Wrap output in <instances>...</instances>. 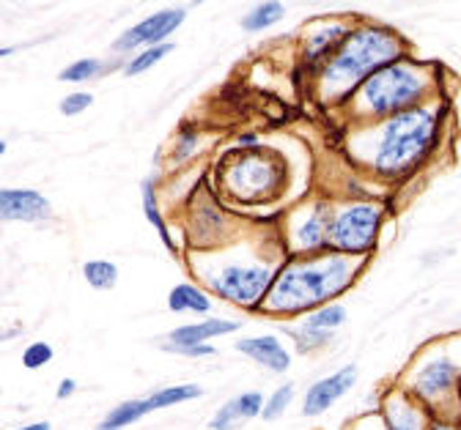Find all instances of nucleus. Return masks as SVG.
I'll return each mask as SVG.
<instances>
[{
  "label": "nucleus",
  "instance_id": "obj_1",
  "mask_svg": "<svg viewBox=\"0 0 461 430\" xmlns=\"http://www.w3.org/2000/svg\"><path fill=\"white\" fill-rule=\"evenodd\" d=\"M407 58V44L390 28H355L319 72L324 102H346L376 72Z\"/></svg>",
  "mask_w": 461,
  "mask_h": 430
},
{
  "label": "nucleus",
  "instance_id": "obj_2",
  "mask_svg": "<svg viewBox=\"0 0 461 430\" xmlns=\"http://www.w3.org/2000/svg\"><path fill=\"white\" fill-rule=\"evenodd\" d=\"M445 112V102L434 99L382 121L371 167L384 178H403L418 170L439 143Z\"/></svg>",
  "mask_w": 461,
  "mask_h": 430
},
{
  "label": "nucleus",
  "instance_id": "obj_3",
  "mask_svg": "<svg viewBox=\"0 0 461 430\" xmlns=\"http://www.w3.org/2000/svg\"><path fill=\"white\" fill-rule=\"evenodd\" d=\"M355 277V264L349 255L330 253L316 258H300L288 264L272 282L264 307L269 313H303L319 310L338 291H343Z\"/></svg>",
  "mask_w": 461,
  "mask_h": 430
},
{
  "label": "nucleus",
  "instance_id": "obj_4",
  "mask_svg": "<svg viewBox=\"0 0 461 430\" xmlns=\"http://www.w3.org/2000/svg\"><path fill=\"white\" fill-rule=\"evenodd\" d=\"M439 75L434 67L403 58L398 64L376 72L355 91V115L360 121H387L426 102L439 99Z\"/></svg>",
  "mask_w": 461,
  "mask_h": 430
},
{
  "label": "nucleus",
  "instance_id": "obj_5",
  "mask_svg": "<svg viewBox=\"0 0 461 430\" xmlns=\"http://www.w3.org/2000/svg\"><path fill=\"white\" fill-rule=\"evenodd\" d=\"M283 178H285V170L280 162L253 154V157L237 159L225 170V187L237 201L256 203V201H269L283 184Z\"/></svg>",
  "mask_w": 461,
  "mask_h": 430
},
{
  "label": "nucleus",
  "instance_id": "obj_6",
  "mask_svg": "<svg viewBox=\"0 0 461 430\" xmlns=\"http://www.w3.org/2000/svg\"><path fill=\"white\" fill-rule=\"evenodd\" d=\"M461 381V367L450 356H431L426 359L412 381H410V395L420 400L434 417H447V400L456 403V390Z\"/></svg>",
  "mask_w": 461,
  "mask_h": 430
},
{
  "label": "nucleus",
  "instance_id": "obj_7",
  "mask_svg": "<svg viewBox=\"0 0 461 430\" xmlns=\"http://www.w3.org/2000/svg\"><path fill=\"white\" fill-rule=\"evenodd\" d=\"M382 222V209L374 203H355L343 209L332 222L330 247L340 255H360L371 253Z\"/></svg>",
  "mask_w": 461,
  "mask_h": 430
},
{
  "label": "nucleus",
  "instance_id": "obj_8",
  "mask_svg": "<svg viewBox=\"0 0 461 430\" xmlns=\"http://www.w3.org/2000/svg\"><path fill=\"white\" fill-rule=\"evenodd\" d=\"M209 282L228 301H234L240 307H258L275 282V272L264 264H258V266H225L217 274H212Z\"/></svg>",
  "mask_w": 461,
  "mask_h": 430
},
{
  "label": "nucleus",
  "instance_id": "obj_9",
  "mask_svg": "<svg viewBox=\"0 0 461 430\" xmlns=\"http://www.w3.org/2000/svg\"><path fill=\"white\" fill-rule=\"evenodd\" d=\"M195 398H201V387H195V384L165 387V390L151 392V395H146V398L119 403L113 411H107V417L96 425V430H122V427H127V425L143 419V417L151 414V411L179 406V403H187V400H195Z\"/></svg>",
  "mask_w": 461,
  "mask_h": 430
},
{
  "label": "nucleus",
  "instance_id": "obj_10",
  "mask_svg": "<svg viewBox=\"0 0 461 430\" xmlns=\"http://www.w3.org/2000/svg\"><path fill=\"white\" fill-rule=\"evenodd\" d=\"M187 12L185 9H162L157 14H151L149 20L138 22L135 28H130L122 39H115V49H135L140 44H165L162 39H167L173 31H176L182 22H185Z\"/></svg>",
  "mask_w": 461,
  "mask_h": 430
},
{
  "label": "nucleus",
  "instance_id": "obj_11",
  "mask_svg": "<svg viewBox=\"0 0 461 430\" xmlns=\"http://www.w3.org/2000/svg\"><path fill=\"white\" fill-rule=\"evenodd\" d=\"M434 414L410 392H390L382 406L384 430H429Z\"/></svg>",
  "mask_w": 461,
  "mask_h": 430
},
{
  "label": "nucleus",
  "instance_id": "obj_12",
  "mask_svg": "<svg viewBox=\"0 0 461 430\" xmlns=\"http://www.w3.org/2000/svg\"><path fill=\"white\" fill-rule=\"evenodd\" d=\"M357 381V371L355 367H343V371L316 381L308 387L305 400H303V414L305 417H321L324 411H330L346 392H349Z\"/></svg>",
  "mask_w": 461,
  "mask_h": 430
},
{
  "label": "nucleus",
  "instance_id": "obj_13",
  "mask_svg": "<svg viewBox=\"0 0 461 430\" xmlns=\"http://www.w3.org/2000/svg\"><path fill=\"white\" fill-rule=\"evenodd\" d=\"M332 222H335L332 209L327 203H316L311 209V214L294 230V241H297L300 253H319V250L330 247Z\"/></svg>",
  "mask_w": 461,
  "mask_h": 430
},
{
  "label": "nucleus",
  "instance_id": "obj_14",
  "mask_svg": "<svg viewBox=\"0 0 461 430\" xmlns=\"http://www.w3.org/2000/svg\"><path fill=\"white\" fill-rule=\"evenodd\" d=\"M0 214L6 222H36L50 217V203L33 190H4L0 195Z\"/></svg>",
  "mask_w": 461,
  "mask_h": 430
},
{
  "label": "nucleus",
  "instance_id": "obj_15",
  "mask_svg": "<svg viewBox=\"0 0 461 430\" xmlns=\"http://www.w3.org/2000/svg\"><path fill=\"white\" fill-rule=\"evenodd\" d=\"M264 403H267V400H264L261 392H242V395L230 398L228 403H222V406L214 411L209 427H212V430H234V427H240L242 422H248V419H253V417H261Z\"/></svg>",
  "mask_w": 461,
  "mask_h": 430
},
{
  "label": "nucleus",
  "instance_id": "obj_16",
  "mask_svg": "<svg viewBox=\"0 0 461 430\" xmlns=\"http://www.w3.org/2000/svg\"><path fill=\"white\" fill-rule=\"evenodd\" d=\"M240 324L237 321H225V318H206L201 324H187V327H179L167 335V343L165 348L173 351V348H193V345H206V340L212 337H220V335H228V332H237Z\"/></svg>",
  "mask_w": 461,
  "mask_h": 430
},
{
  "label": "nucleus",
  "instance_id": "obj_17",
  "mask_svg": "<svg viewBox=\"0 0 461 430\" xmlns=\"http://www.w3.org/2000/svg\"><path fill=\"white\" fill-rule=\"evenodd\" d=\"M237 348L242 354H248L250 359H256L261 367H267V371H272V373H285L288 364H292V356H288V351L272 335H264V337H242L237 343Z\"/></svg>",
  "mask_w": 461,
  "mask_h": 430
},
{
  "label": "nucleus",
  "instance_id": "obj_18",
  "mask_svg": "<svg viewBox=\"0 0 461 430\" xmlns=\"http://www.w3.org/2000/svg\"><path fill=\"white\" fill-rule=\"evenodd\" d=\"M346 36H349V31H346L340 22L324 25V28H319L316 33H311L308 41H305V64H308V67H321V69H324V64L335 55V49L343 44Z\"/></svg>",
  "mask_w": 461,
  "mask_h": 430
},
{
  "label": "nucleus",
  "instance_id": "obj_19",
  "mask_svg": "<svg viewBox=\"0 0 461 430\" xmlns=\"http://www.w3.org/2000/svg\"><path fill=\"white\" fill-rule=\"evenodd\" d=\"M167 307L173 313H209L212 310V299L195 288V285H176L167 296Z\"/></svg>",
  "mask_w": 461,
  "mask_h": 430
},
{
  "label": "nucleus",
  "instance_id": "obj_20",
  "mask_svg": "<svg viewBox=\"0 0 461 430\" xmlns=\"http://www.w3.org/2000/svg\"><path fill=\"white\" fill-rule=\"evenodd\" d=\"M83 274H86V282L96 291H110L115 280H119V269L110 261H88L83 266Z\"/></svg>",
  "mask_w": 461,
  "mask_h": 430
},
{
  "label": "nucleus",
  "instance_id": "obj_21",
  "mask_svg": "<svg viewBox=\"0 0 461 430\" xmlns=\"http://www.w3.org/2000/svg\"><path fill=\"white\" fill-rule=\"evenodd\" d=\"M283 12H285L283 4H261L242 20V28L245 31H264V28L275 25L283 17Z\"/></svg>",
  "mask_w": 461,
  "mask_h": 430
},
{
  "label": "nucleus",
  "instance_id": "obj_22",
  "mask_svg": "<svg viewBox=\"0 0 461 430\" xmlns=\"http://www.w3.org/2000/svg\"><path fill=\"white\" fill-rule=\"evenodd\" d=\"M173 49V44H157V47H149V49H143V52H138L130 64H127V77H135V75H140V72H146V69H151L154 64H159V60L167 55Z\"/></svg>",
  "mask_w": 461,
  "mask_h": 430
},
{
  "label": "nucleus",
  "instance_id": "obj_23",
  "mask_svg": "<svg viewBox=\"0 0 461 430\" xmlns=\"http://www.w3.org/2000/svg\"><path fill=\"white\" fill-rule=\"evenodd\" d=\"M140 193H143V211H146L149 222H151V225H154V230L159 233V238H162V241L167 244V247L173 250V241H170L167 228H165V219H162V214H159V206H157V195H154L151 181H146V184H143Z\"/></svg>",
  "mask_w": 461,
  "mask_h": 430
},
{
  "label": "nucleus",
  "instance_id": "obj_24",
  "mask_svg": "<svg viewBox=\"0 0 461 430\" xmlns=\"http://www.w3.org/2000/svg\"><path fill=\"white\" fill-rule=\"evenodd\" d=\"M294 400V384H283L272 392V398L264 403V411H261V419L272 422V419H280L285 414V408L292 406Z\"/></svg>",
  "mask_w": 461,
  "mask_h": 430
},
{
  "label": "nucleus",
  "instance_id": "obj_25",
  "mask_svg": "<svg viewBox=\"0 0 461 430\" xmlns=\"http://www.w3.org/2000/svg\"><path fill=\"white\" fill-rule=\"evenodd\" d=\"M343 321H346V310H343V307L330 304V307H319V310H316L313 316H308L305 327H311V329H321V332H330V329L340 327Z\"/></svg>",
  "mask_w": 461,
  "mask_h": 430
},
{
  "label": "nucleus",
  "instance_id": "obj_26",
  "mask_svg": "<svg viewBox=\"0 0 461 430\" xmlns=\"http://www.w3.org/2000/svg\"><path fill=\"white\" fill-rule=\"evenodd\" d=\"M102 72V64L94 58H86V60H77V64L67 67L61 75H58V80L61 83H83V80H91L94 75Z\"/></svg>",
  "mask_w": 461,
  "mask_h": 430
},
{
  "label": "nucleus",
  "instance_id": "obj_27",
  "mask_svg": "<svg viewBox=\"0 0 461 430\" xmlns=\"http://www.w3.org/2000/svg\"><path fill=\"white\" fill-rule=\"evenodd\" d=\"M50 359H52V348L47 343H31L23 354V364L28 371H39V367H44Z\"/></svg>",
  "mask_w": 461,
  "mask_h": 430
},
{
  "label": "nucleus",
  "instance_id": "obj_28",
  "mask_svg": "<svg viewBox=\"0 0 461 430\" xmlns=\"http://www.w3.org/2000/svg\"><path fill=\"white\" fill-rule=\"evenodd\" d=\"M297 345L303 348V351H311V348H321V345H327L330 343V332H321V329H311V327H305V329H300L297 332Z\"/></svg>",
  "mask_w": 461,
  "mask_h": 430
},
{
  "label": "nucleus",
  "instance_id": "obj_29",
  "mask_svg": "<svg viewBox=\"0 0 461 430\" xmlns=\"http://www.w3.org/2000/svg\"><path fill=\"white\" fill-rule=\"evenodd\" d=\"M88 107H91V94H72V96H64V102H61L64 115H77Z\"/></svg>",
  "mask_w": 461,
  "mask_h": 430
},
{
  "label": "nucleus",
  "instance_id": "obj_30",
  "mask_svg": "<svg viewBox=\"0 0 461 430\" xmlns=\"http://www.w3.org/2000/svg\"><path fill=\"white\" fill-rule=\"evenodd\" d=\"M193 148H195V135L187 130V132H182V138H179V146H176V154H173V159H176V162L187 159V157L193 154Z\"/></svg>",
  "mask_w": 461,
  "mask_h": 430
},
{
  "label": "nucleus",
  "instance_id": "obj_31",
  "mask_svg": "<svg viewBox=\"0 0 461 430\" xmlns=\"http://www.w3.org/2000/svg\"><path fill=\"white\" fill-rule=\"evenodd\" d=\"M429 430H461V419L458 417H434Z\"/></svg>",
  "mask_w": 461,
  "mask_h": 430
},
{
  "label": "nucleus",
  "instance_id": "obj_32",
  "mask_svg": "<svg viewBox=\"0 0 461 430\" xmlns=\"http://www.w3.org/2000/svg\"><path fill=\"white\" fill-rule=\"evenodd\" d=\"M173 354H185V356H212V345H193V348H173Z\"/></svg>",
  "mask_w": 461,
  "mask_h": 430
},
{
  "label": "nucleus",
  "instance_id": "obj_33",
  "mask_svg": "<svg viewBox=\"0 0 461 430\" xmlns=\"http://www.w3.org/2000/svg\"><path fill=\"white\" fill-rule=\"evenodd\" d=\"M75 390H77L75 379H64V381H61V387H58V398L67 400V398H72V395H75Z\"/></svg>",
  "mask_w": 461,
  "mask_h": 430
},
{
  "label": "nucleus",
  "instance_id": "obj_34",
  "mask_svg": "<svg viewBox=\"0 0 461 430\" xmlns=\"http://www.w3.org/2000/svg\"><path fill=\"white\" fill-rule=\"evenodd\" d=\"M20 430H50V425H47V422H33V425L20 427Z\"/></svg>",
  "mask_w": 461,
  "mask_h": 430
},
{
  "label": "nucleus",
  "instance_id": "obj_35",
  "mask_svg": "<svg viewBox=\"0 0 461 430\" xmlns=\"http://www.w3.org/2000/svg\"><path fill=\"white\" fill-rule=\"evenodd\" d=\"M456 408H458V419H461V381H458V390H456Z\"/></svg>",
  "mask_w": 461,
  "mask_h": 430
}]
</instances>
